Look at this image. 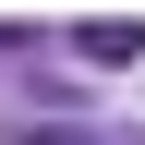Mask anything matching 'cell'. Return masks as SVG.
<instances>
[{
    "label": "cell",
    "instance_id": "6da1fadb",
    "mask_svg": "<svg viewBox=\"0 0 145 145\" xmlns=\"http://www.w3.org/2000/svg\"><path fill=\"white\" fill-rule=\"evenodd\" d=\"M72 48H85V61H97V72H121V61H145V24H85V36H72Z\"/></svg>",
    "mask_w": 145,
    "mask_h": 145
},
{
    "label": "cell",
    "instance_id": "7a4b0ae2",
    "mask_svg": "<svg viewBox=\"0 0 145 145\" xmlns=\"http://www.w3.org/2000/svg\"><path fill=\"white\" fill-rule=\"evenodd\" d=\"M24 145H85V133H24Z\"/></svg>",
    "mask_w": 145,
    "mask_h": 145
}]
</instances>
